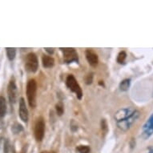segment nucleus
Segmentation results:
<instances>
[{
    "instance_id": "nucleus-1",
    "label": "nucleus",
    "mask_w": 153,
    "mask_h": 153,
    "mask_svg": "<svg viewBox=\"0 0 153 153\" xmlns=\"http://www.w3.org/2000/svg\"><path fill=\"white\" fill-rule=\"evenodd\" d=\"M140 111L133 108H124L118 110L115 114L116 125L120 130H129L134 123L140 117Z\"/></svg>"
},
{
    "instance_id": "nucleus-2",
    "label": "nucleus",
    "mask_w": 153,
    "mask_h": 153,
    "mask_svg": "<svg viewBox=\"0 0 153 153\" xmlns=\"http://www.w3.org/2000/svg\"><path fill=\"white\" fill-rule=\"evenodd\" d=\"M26 93L27 101L30 108H35L36 106V93H37V83L35 79H30L27 82Z\"/></svg>"
},
{
    "instance_id": "nucleus-3",
    "label": "nucleus",
    "mask_w": 153,
    "mask_h": 153,
    "mask_svg": "<svg viewBox=\"0 0 153 153\" xmlns=\"http://www.w3.org/2000/svg\"><path fill=\"white\" fill-rule=\"evenodd\" d=\"M66 85L72 92H74L76 95V97L79 100H81L83 97V91L79 86V83L76 80V79L73 75H69L66 79Z\"/></svg>"
},
{
    "instance_id": "nucleus-4",
    "label": "nucleus",
    "mask_w": 153,
    "mask_h": 153,
    "mask_svg": "<svg viewBox=\"0 0 153 153\" xmlns=\"http://www.w3.org/2000/svg\"><path fill=\"white\" fill-rule=\"evenodd\" d=\"M39 68V60L35 53H28L26 56L25 69L30 73H35Z\"/></svg>"
},
{
    "instance_id": "nucleus-5",
    "label": "nucleus",
    "mask_w": 153,
    "mask_h": 153,
    "mask_svg": "<svg viewBox=\"0 0 153 153\" xmlns=\"http://www.w3.org/2000/svg\"><path fill=\"white\" fill-rule=\"evenodd\" d=\"M61 51L63 52V60L66 63H78L79 56L78 53L75 51V48H60Z\"/></svg>"
},
{
    "instance_id": "nucleus-6",
    "label": "nucleus",
    "mask_w": 153,
    "mask_h": 153,
    "mask_svg": "<svg viewBox=\"0 0 153 153\" xmlns=\"http://www.w3.org/2000/svg\"><path fill=\"white\" fill-rule=\"evenodd\" d=\"M35 137L37 142L43 140L45 134V122L43 117H39L35 124Z\"/></svg>"
},
{
    "instance_id": "nucleus-7",
    "label": "nucleus",
    "mask_w": 153,
    "mask_h": 153,
    "mask_svg": "<svg viewBox=\"0 0 153 153\" xmlns=\"http://www.w3.org/2000/svg\"><path fill=\"white\" fill-rule=\"evenodd\" d=\"M153 135V114H152L142 128V137L148 139Z\"/></svg>"
},
{
    "instance_id": "nucleus-8",
    "label": "nucleus",
    "mask_w": 153,
    "mask_h": 153,
    "mask_svg": "<svg viewBox=\"0 0 153 153\" xmlns=\"http://www.w3.org/2000/svg\"><path fill=\"white\" fill-rule=\"evenodd\" d=\"M7 94L10 103L11 104H14L16 101V98H17V87H16L15 81L14 79H11L8 84Z\"/></svg>"
},
{
    "instance_id": "nucleus-9",
    "label": "nucleus",
    "mask_w": 153,
    "mask_h": 153,
    "mask_svg": "<svg viewBox=\"0 0 153 153\" xmlns=\"http://www.w3.org/2000/svg\"><path fill=\"white\" fill-rule=\"evenodd\" d=\"M19 116L20 117L21 120L24 123H27L29 115L28 110L26 105V102L23 98H20L19 100Z\"/></svg>"
},
{
    "instance_id": "nucleus-10",
    "label": "nucleus",
    "mask_w": 153,
    "mask_h": 153,
    "mask_svg": "<svg viewBox=\"0 0 153 153\" xmlns=\"http://www.w3.org/2000/svg\"><path fill=\"white\" fill-rule=\"evenodd\" d=\"M86 59H87L88 63H89L91 67H93V68H95L96 66L98 65V55H97L96 53L94 52L92 50L88 49V50L86 51Z\"/></svg>"
},
{
    "instance_id": "nucleus-11",
    "label": "nucleus",
    "mask_w": 153,
    "mask_h": 153,
    "mask_svg": "<svg viewBox=\"0 0 153 153\" xmlns=\"http://www.w3.org/2000/svg\"><path fill=\"white\" fill-rule=\"evenodd\" d=\"M42 63L45 68H51L55 65V59L51 56L44 55H43V58H42Z\"/></svg>"
},
{
    "instance_id": "nucleus-12",
    "label": "nucleus",
    "mask_w": 153,
    "mask_h": 153,
    "mask_svg": "<svg viewBox=\"0 0 153 153\" xmlns=\"http://www.w3.org/2000/svg\"><path fill=\"white\" fill-rule=\"evenodd\" d=\"M7 113V101L3 96H0V119L3 118Z\"/></svg>"
},
{
    "instance_id": "nucleus-13",
    "label": "nucleus",
    "mask_w": 153,
    "mask_h": 153,
    "mask_svg": "<svg viewBox=\"0 0 153 153\" xmlns=\"http://www.w3.org/2000/svg\"><path fill=\"white\" fill-rule=\"evenodd\" d=\"M6 53H7V56L8 59L12 61L15 59V55H16V49L12 48H6Z\"/></svg>"
},
{
    "instance_id": "nucleus-14",
    "label": "nucleus",
    "mask_w": 153,
    "mask_h": 153,
    "mask_svg": "<svg viewBox=\"0 0 153 153\" xmlns=\"http://www.w3.org/2000/svg\"><path fill=\"white\" fill-rule=\"evenodd\" d=\"M130 85H131L130 79H123V80L120 83V88L121 91H128V89H129Z\"/></svg>"
},
{
    "instance_id": "nucleus-15",
    "label": "nucleus",
    "mask_w": 153,
    "mask_h": 153,
    "mask_svg": "<svg viewBox=\"0 0 153 153\" xmlns=\"http://www.w3.org/2000/svg\"><path fill=\"white\" fill-rule=\"evenodd\" d=\"M126 58H127V54L125 51H120L117 56V63L120 64H123L126 60Z\"/></svg>"
},
{
    "instance_id": "nucleus-16",
    "label": "nucleus",
    "mask_w": 153,
    "mask_h": 153,
    "mask_svg": "<svg viewBox=\"0 0 153 153\" xmlns=\"http://www.w3.org/2000/svg\"><path fill=\"white\" fill-rule=\"evenodd\" d=\"M76 150L78 151L79 153H90L91 149L87 145H79L77 147Z\"/></svg>"
},
{
    "instance_id": "nucleus-17",
    "label": "nucleus",
    "mask_w": 153,
    "mask_h": 153,
    "mask_svg": "<svg viewBox=\"0 0 153 153\" xmlns=\"http://www.w3.org/2000/svg\"><path fill=\"white\" fill-rule=\"evenodd\" d=\"M55 109H56V112L57 115L61 116L64 112V108H63V104L62 103H59L55 105Z\"/></svg>"
},
{
    "instance_id": "nucleus-18",
    "label": "nucleus",
    "mask_w": 153,
    "mask_h": 153,
    "mask_svg": "<svg viewBox=\"0 0 153 153\" xmlns=\"http://www.w3.org/2000/svg\"><path fill=\"white\" fill-rule=\"evenodd\" d=\"M11 130H12V131L15 133V134H17V133H19L20 131H22L23 130V126L21 125V124H19V123H15V124L12 126Z\"/></svg>"
},
{
    "instance_id": "nucleus-19",
    "label": "nucleus",
    "mask_w": 153,
    "mask_h": 153,
    "mask_svg": "<svg viewBox=\"0 0 153 153\" xmlns=\"http://www.w3.org/2000/svg\"><path fill=\"white\" fill-rule=\"evenodd\" d=\"M101 128H102V130L104 133L108 131V123H107L105 120H102V121H101Z\"/></svg>"
},
{
    "instance_id": "nucleus-20",
    "label": "nucleus",
    "mask_w": 153,
    "mask_h": 153,
    "mask_svg": "<svg viewBox=\"0 0 153 153\" xmlns=\"http://www.w3.org/2000/svg\"><path fill=\"white\" fill-rule=\"evenodd\" d=\"M85 80H86V83H87V84H91V83H92L93 75L91 73V74H89V75H87Z\"/></svg>"
},
{
    "instance_id": "nucleus-21",
    "label": "nucleus",
    "mask_w": 153,
    "mask_h": 153,
    "mask_svg": "<svg viewBox=\"0 0 153 153\" xmlns=\"http://www.w3.org/2000/svg\"><path fill=\"white\" fill-rule=\"evenodd\" d=\"M44 50H45L48 53H49L50 55H51V54H53V53H54V48H44Z\"/></svg>"
},
{
    "instance_id": "nucleus-22",
    "label": "nucleus",
    "mask_w": 153,
    "mask_h": 153,
    "mask_svg": "<svg viewBox=\"0 0 153 153\" xmlns=\"http://www.w3.org/2000/svg\"><path fill=\"white\" fill-rule=\"evenodd\" d=\"M148 153H153V147L150 146V147L148 148Z\"/></svg>"
},
{
    "instance_id": "nucleus-23",
    "label": "nucleus",
    "mask_w": 153,
    "mask_h": 153,
    "mask_svg": "<svg viewBox=\"0 0 153 153\" xmlns=\"http://www.w3.org/2000/svg\"><path fill=\"white\" fill-rule=\"evenodd\" d=\"M42 153H55L54 152H43Z\"/></svg>"
},
{
    "instance_id": "nucleus-24",
    "label": "nucleus",
    "mask_w": 153,
    "mask_h": 153,
    "mask_svg": "<svg viewBox=\"0 0 153 153\" xmlns=\"http://www.w3.org/2000/svg\"><path fill=\"white\" fill-rule=\"evenodd\" d=\"M1 142H2V138H0V144H1Z\"/></svg>"
}]
</instances>
